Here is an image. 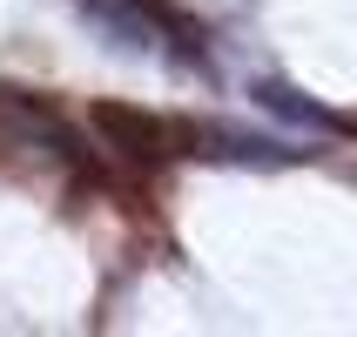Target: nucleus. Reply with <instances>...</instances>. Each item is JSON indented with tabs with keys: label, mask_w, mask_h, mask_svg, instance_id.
<instances>
[{
	"label": "nucleus",
	"mask_w": 357,
	"mask_h": 337,
	"mask_svg": "<svg viewBox=\"0 0 357 337\" xmlns=\"http://www.w3.org/2000/svg\"><path fill=\"white\" fill-rule=\"evenodd\" d=\"M0 142H7V149H27L34 162H54V169H61L68 156H75L68 128H61V121L47 115V108H34V101L7 95V88H0Z\"/></svg>",
	"instance_id": "1"
},
{
	"label": "nucleus",
	"mask_w": 357,
	"mask_h": 337,
	"mask_svg": "<svg viewBox=\"0 0 357 337\" xmlns=\"http://www.w3.org/2000/svg\"><path fill=\"white\" fill-rule=\"evenodd\" d=\"M189 142H196V156H209V162H243V169H290V162H303V149H290V142L243 135V128H222V121L196 128Z\"/></svg>",
	"instance_id": "2"
},
{
	"label": "nucleus",
	"mask_w": 357,
	"mask_h": 337,
	"mask_svg": "<svg viewBox=\"0 0 357 337\" xmlns=\"http://www.w3.org/2000/svg\"><path fill=\"white\" fill-rule=\"evenodd\" d=\"M95 128L108 135V149L115 156H128V162H155L162 149H169V121H155V115H135V108H95Z\"/></svg>",
	"instance_id": "3"
},
{
	"label": "nucleus",
	"mask_w": 357,
	"mask_h": 337,
	"mask_svg": "<svg viewBox=\"0 0 357 337\" xmlns=\"http://www.w3.org/2000/svg\"><path fill=\"white\" fill-rule=\"evenodd\" d=\"M257 101H263V108H277V115H290V121H303V128H331V115L310 108V101H297L283 81H257Z\"/></svg>",
	"instance_id": "4"
}]
</instances>
